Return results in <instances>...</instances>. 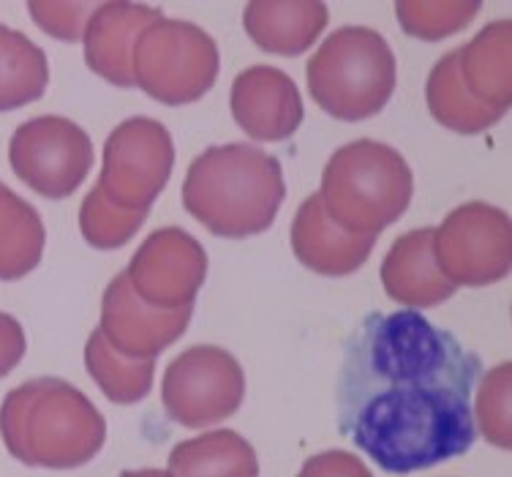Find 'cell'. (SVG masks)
I'll use <instances>...</instances> for the list:
<instances>
[{"instance_id": "1", "label": "cell", "mask_w": 512, "mask_h": 477, "mask_svg": "<svg viewBox=\"0 0 512 477\" xmlns=\"http://www.w3.org/2000/svg\"><path fill=\"white\" fill-rule=\"evenodd\" d=\"M480 377V355L420 311H371L341 349L335 428L390 475L434 469L477 442Z\"/></svg>"}, {"instance_id": "2", "label": "cell", "mask_w": 512, "mask_h": 477, "mask_svg": "<svg viewBox=\"0 0 512 477\" xmlns=\"http://www.w3.org/2000/svg\"><path fill=\"white\" fill-rule=\"evenodd\" d=\"M41 224L36 213L0 183V279H17L39 262Z\"/></svg>"}, {"instance_id": "3", "label": "cell", "mask_w": 512, "mask_h": 477, "mask_svg": "<svg viewBox=\"0 0 512 477\" xmlns=\"http://www.w3.org/2000/svg\"><path fill=\"white\" fill-rule=\"evenodd\" d=\"M44 90V55L22 33L0 28V110H17Z\"/></svg>"}, {"instance_id": "4", "label": "cell", "mask_w": 512, "mask_h": 477, "mask_svg": "<svg viewBox=\"0 0 512 477\" xmlns=\"http://www.w3.org/2000/svg\"><path fill=\"white\" fill-rule=\"evenodd\" d=\"M25 352V336L17 319L0 314V377H6L17 366Z\"/></svg>"}]
</instances>
